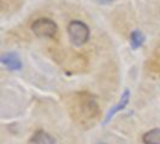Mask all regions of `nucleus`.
I'll return each mask as SVG.
<instances>
[{
	"label": "nucleus",
	"mask_w": 160,
	"mask_h": 144,
	"mask_svg": "<svg viewBox=\"0 0 160 144\" xmlns=\"http://www.w3.org/2000/svg\"><path fill=\"white\" fill-rule=\"evenodd\" d=\"M144 144H160V128H153L143 135Z\"/></svg>",
	"instance_id": "7"
},
{
	"label": "nucleus",
	"mask_w": 160,
	"mask_h": 144,
	"mask_svg": "<svg viewBox=\"0 0 160 144\" xmlns=\"http://www.w3.org/2000/svg\"><path fill=\"white\" fill-rule=\"evenodd\" d=\"M144 40H146V37H144L143 32L138 29L132 30L130 34V45H131L132 49H138L144 43Z\"/></svg>",
	"instance_id": "6"
},
{
	"label": "nucleus",
	"mask_w": 160,
	"mask_h": 144,
	"mask_svg": "<svg viewBox=\"0 0 160 144\" xmlns=\"http://www.w3.org/2000/svg\"><path fill=\"white\" fill-rule=\"evenodd\" d=\"M129 101H130V90L129 89H125L124 91H123V94H122V96H120L119 101H118V103L114 104L113 107H111L110 108V111L107 112V114H106V118H105L104 120V125H106V124H108L110 122V120L112 119L113 117L117 114V113H119L120 111H124L125 108H127V106H128Z\"/></svg>",
	"instance_id": "3"
},
{
	"label": "nucleus",
	"mask_w": 160,
	"mask_h": 144,
	"mask_svg": "<svg viewBox=\"0 0 160 144\" xmlns=\"http://www.w3.org/2000/svg\"><path fill=\"white\" fill-rule=\"evenodd\" d=\"M0 61H1V64L4 65L8 70H10V71H19V70H22V67H23L21 58H19L18 54L15 53V52H8V53L1 54Z\"/></svg>",
	"instance_id": "4"
},
{
	"label": "nucleus",
	"mask_w": 160,
	"mask_h": 144,
	"mask_svg": "<svg viewBox=\"0 0 160 144\" xmlns=\"http://www.w3.org/2000/svg\"><path fill=\"white\" fill-rule=\"evenodd\" d=\"M32 31L39 37H54L58 25L49 18H39L32 24Z\"/></svg>",
	"instance_id": "2"
},
{
	"label": "nucleus",
	"mask_w": 160,
	"mask_h": 144,
	"mask_svg": "<svg viewBox=\"0 0 160 144\" xmlns=\"http://www.w3.org/2000/svg\"><path fill=\"white\" fill-rule=\"evenodd\" d=\"M32 144H56L54 138L48 135L47 132H45L43 130H39L34 133L32 137Z\"/></svg>",
	"instance_id": "5"
},
{
	"label": "nucleus",
	"mask_w": 160,
	"mask_h": 144,
	"mask_svg": "<svg viewBox=\"0 0 160 144\" xmlns=\"http://www.w3.org/2000/svg\"><path fill=\"white\" fill-rule=\"evenodd\" d=\"M68 35L73 46L80 47L87 43L90 37V29L86 23L81 21H71L68 24Z\"/></svg>",
	"instance_id": "1"
}]
</instances>
